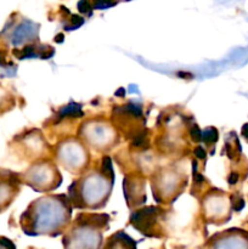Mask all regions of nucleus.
Here are the masks:
<instances>
[{"label": "nucleus", "mask_w": 248, "mask_h": 249, "mask_svg": "<svg viewBox=\"0 0 248 249\" xmlns=\"http://www.w3.org/2000/svg\"><path fill=\"white\" fill-rule=\"evenodd\" d=\"M31 26H33V23L31 22H23V23L19 24L16 29L14 31L11 36V43L14 45H19L21 43H23L26 40L27 36H33V33H35V29L31 28Z\"/></svg>", "instance_id": "10"}, {"label": "nucleus", "mask_w": 248, "mask_h": 249, "mask_svg": "<svg viewBox=\"0 0 248 249\" xmlns=\"http://www.w3.org/2000/svg\"><path fill=\"white\" fill-rule=\"evenodd\" d=\"M213 245V249H248V238L241 232L232 233V231L224 232Z\"/></svg>", "instance_id": "9"}, {"label": "nucleus", "mask_w": 248, "mask_h": 249, "mask_svg": "<svg viewBox=\"0 0 248 249\" xmlns=\"http://www.w3.org/2000/svg\"><path fill=\"white\" fill-rule=\"evenodd\" d=\"M24 181L35 191H49L57 187L61 177L57 169L50 163H40L32 165L24 174Z\"/></svg>", "instance_id": "4"}, {"label": "nucleus", "mask_w": 248, "mask_h": 249, "mask_svg": "<svg viewBox=\"0 0 248 249\" xmlns=\"http://www.w3.org/2000/svg\"><path fill=\"white\" fill-rule=\"evenodd\" d=\"M84 221L78 218L72 232L65 238L67 249H97L102 240V229H107V215H83Z\"/></svg>", "instance_id": "3"}, {"label": "nucleus", "mask_w": 248, "mask_h": 249, "mask_svg": "<svg viewBox=\"0 0 248 249\" xmlns=\"http://www.w3.org/2000/svg\"><path fill=\"white\" fill-rule=\"evenodd\" d=\"M71 219L70 201L65 196H48L34 201L21 216L26 235H58Z\"/></svg>", "instance_id": "1"}, {"label": "nucleus", "mask_w": 248, "mask_h": 249, "mask_svg": "<svg viewBox=\"0 0 248 249\" xmlns=\"http://www.w3.org/2000/svg\"><path fill=\"white\" fill-rule=\"evenodd\" d=\"M21 178L10 170L0 168V212L11 204L19 191Z\"/></svg>", "instance_id": "7"}, {"label": "nucleus", "mask_w": 248, "mask_h": 249, "mask_svg": "<svg viewBox=\"0 0 248 249\" xmlns=\"http://www.w3.org/2000/svg\"><path fill=\"white\" fill-rule=\"evenodd\" d=\"M57 160L70 172H78L88 163L87 150L74 140L65 141L58 146Z\"/></svg>", "instance_id": "5"}, {"label": "nucleus", "mask_w": 248, "mask_h": 249, "mask_svg": "<svg viewBox=\"0 0 248 249\" xmlns=\"http://www.w3.org/2000/svg\"><path fill=\"white\" fill-rule=\"evenodd\" d=\"M113 184V172L109 158H104L102 169L84 175L71 186V199L75 207L100 208L106 203Z\"/></svg>", "instance_id": "2"}, {"label": "nucleus", "mask_w": 248, "mask_h": 249, "mask_svg": "<svg viewBox=\"0 0 248 249\" xmlns=\"http://www.w3.org/2000/svg\"><path fill=\"white\" fill-rule=\"evenodd\" d=\"M204 208H206V214L211 216L212 220H223V218L229 215L230 202L225 196L213 195L206 199Z\"/></svg>", "instance_id": "8"}, {"label": "nucleus", "mask_w": 248, "mask_h": 249, "mask_svg": "<svg viewBox=\"0 0 248 249\" xmlns=\"http://www.w3.org/2000/svg\"><path fill=\"white\" fill-rule=\"evenodd\" d=\"M0 249H15L14 243L10 240L4 237H0Z\"/></svg>", "instance_id": "11"}, {"label": "nucleus", "mask_w": 248, "mask_h": 249, "mask_svg": "<svg viewBox=\"0 0 248 249\" xmlns=\"http://www.w3.org/2000/svg\"><path fill=\"white\" fill-rule=\"evenodd\" d=\"M82 131L83 135L85 136V140L96 150H105L109 147L114 142L116 138V133L111 125L102 122H91L87 125L84 124Z\"/></svg>", "instance_id": "6"}]
</instances>
